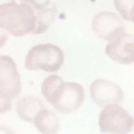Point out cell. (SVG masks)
<instances>
[{"instance_id":"6da1fadb","label":"cell","mask_w":134,"mask_h":134,"mask_svg":"<svg viewBox=\"0 0 134 134\" xmlns=\"http://www.w3.org/2000/svg\"><path fill=\"white\" fill-rule=\"evenodd\" d=\"M0 26L14 37L33 33L35 27V11L28 4H9L0 7Z\"/></svg>"},{"instance_id":"7a4b0ae2","label":"cell","mask_w":134,"mask_h":134,"mask_svg":"<svg viewBox=\"0 0 134 134\" xmlns=\"http://www.w3.org/2000/svg\"><path fill=\"white\" fill-rule=\"evenodd\" d=\"M65 61L63 49L54 44L35 45L28 51L25 59V67L28 71L58 72Z\"/></svg>"},{"instance_id":"3957f363","label":"cell","mask_w":134,"mask_h":134,"mask_svg":"<svg viewBox=\"0 0 134 134\" xmlns=\"http://www.w3.org/2000/svg\"><path fill=\"white\" fill-rule=\"evenodd\" d=\"M134 128V118L119 104L102 107L99 115V130L104 134H128Z\"/></svg>"},{"instance_id":"277c9868","label":"cell","mask_w":134,"mask_h":134,"mask_svg":"<svg viewBox=\"0 0 134 134\" xmlns=\"http://www.w3.org/2000/svg\"><path fill=\"white\" fill-rule=\"evenodd\" d=\"M83 100H85V91L80 83L64 81L49 104L58 112L68 114L78 111L83 104Z\"/></svg>"},{"instance_id":"5b68a950","label":"cell","mask_w":134,"mask_h":134,"mask_svg":"<svg viewBox=\"0 0 134 134\" xmlns=\"http://www.w3.org/2000/svg\"><path fill=\"white\" fill-rule=\"evenodd\" d=\"M92 30L98 38L105 41L119 38L126 33L122 18L113 12H99L92 20Z\"/></svg>"},{"instance_id":"8992f818","label":"cell","mask_w":134,"mask_h":134,"mask_svg":"<svg viewBox=\"0 0 134 134\" xmlns=\"http://www.w3.org/2000/svg\"><path fill=\"white\" fill-rule=\"evenodd\" d=\"M90 95L94 104L105 107L112 104H120L124 100V92L116 83L106 79H97L90 86Z\"/></svg>"},{"instance_id":"52a82bcc","label":"cell","mask_w":134,"mask_h":134,"mask_svg":"<svg viewBox=\"0 0 134 134\" xmlns=\"http://www.w3.org/2000/svg\"><path fill=\"white\" fill-rule=\"evenodd\" d=\"M0 90H4L12 98L21 92V78L16 64L11 57L0 55Z\"/></svg>"},{"instance_id":"ba28073f","label":"cell","mask_w":134,"mask_h":134,"mask_svg":"<svg viewBox=\"0 0 134 134\" xmlns=\"http://www.w3.org/2000/svg\"><path fill=\"white\" fill-rule=\"evenodd\" d=\"M105 52L112 60L118 64H134V37L132 34L124 33L116 39L108 41Z\"/></svg>"},{"instance_id":"9c48e42d","label":"cell","mask_w":134,"mask_h":134,"mask_svg":"<svg viewBox=\"0 0 134 134\" xmlns=\"http://www.w3.org/2000/svg\"><path fill=\"white\" fill-rule=\"evenodd\" d=\"M32 124L41 134H58L60 130V122L57 114L46 108H42L38 112Z\"/></svg>"},{"instance_id":"30bf717a","label":"cell","mask_w":134,"mask_h":134,"mask_svg":"<svg viewBox=\"0 0 134 134\" xmlns=\"http://www.w3.org/2000/svg\"><path fill=\"white\" fill-rule=\"evenodd\" d=\"M45 108V105L35 97H23L16 101L15 111L18 116L26 122H32L34 116L40 109Z\"/></svg>"},{"instance_id":"8fae6325","label":"cell","mask_w":134,"mask_h":134,"mask_svg":"<svg viewBox=\"0 0 134 134\" xmlns=\"http://www.w3.org/2000/svg\"><path fill=\"white\" fill-rule=\"evenodd\" d=\"M34 11H35V27L34 31H33V34H42L53 24L57 14V8L54 5H52L51 7L47 6L45 8L34 9Z\"/></svg>"},{"instance_id":"7c38bea8","label":"cell","mask_w":134,"mask_h":134,"mask_svg":"<svg viewBox=\"0 0 134 134\" xmlns=\"http://www.w3.org/2000/svg\"><path fill=\"white\" fill-rule=\"evenodd\" d=\"M64 83V79L59 75H51L47 76L41 85V93L44 95V98L47 101H51L52 98L54 97L58 90L60 88V86Z\"/></svg>"},{"instance_id":"4fadbf2b","label":"cell","mask_w":134,"mask_h":134,"mask_svg":"<svg viewBox=\"0 0 134 134\" xmlns=\"http://www.w3.org/2000/svg\"><path fill=\"white\" fill-rule=\"evenodd\" d=\"M114 7L126 21L134 20V0H113Z\"/></svg>"},{"instance_id":"5bb4252c","label":"cell","mask_w":134,"mask_h":134,"mask_svg":"<svg viewBox=\"0 0 134 134\" xmlns=\"http://www.w3.org/2000/svg\"><path fill=\"white\" fill-rule=\"evenodd\" d=\"M12 99L13 98L4 90H0V114L7 113L12 109Z\"/></svg>"},{"instance_id":"9a60e30c","label":"cell","mask_w":134,"mask_h":134,"mask_svg":"<svg viewBox=\"0 0 134 134\" xmlns=\"http://www.w3.org/2000/svg\"><path fill=\"white\" fill-rule=\"evenodd\" d=\"M24 2L32 6L34 9H41L51 4V0H23Z\"/></svg>"},{"instance_id":"2e32d148","label":"cell","mask_w":134,"mask_h":134,"mask_svg":"<svg viewBox=\"0 0 134 134\" xmlns=\"http://www.w3.org/2000/svg\"><path fill=\"white\" fill-rule=\"evenodd\" d=\"M7 38H8V32H7L5 28H2L1 26H0V48L6 44Z\"/></svg>"},{"instance_id":"e0dca14e","label":"cell","mask_w":134,"mask_h":134,"mask_svg":"<svg viewBox=\"0 0 134 134\" xmlns=\"http://www.w3.org/2000/svg\"><path fill=\"white\" fill-rule=\"evenodd\" d=\"M0 134H15L13 131L7 128L6 126H0Z\"/></svg>"},{"instance_id":"ac0fdd59","label":"cell","mask_w":134,"mask_h":134,"mask_svg":"<svg viewBox=\"0 0 134 134\" xmlns=\"http://www.w3.org/2000/svg\"><path fill=\"white\" fill-rule=\"evenodd\" d=\"M9 2H15V0H0V7H1L2 5L9 4Z\"/></svg>"},{"instance_id":"d6986e66","label":"cell","mask_w":134,"mask_h":134,"mask_svg":"<svg viewBox=\"0 0 134 134\" xmlns=\"http://www.w3.org/2000/svg\"><path fill=\"white\" fill-rule=\"evenodd\" d=\"M133 23H134V20H133Z\"/></svg>"}]
</instances>
